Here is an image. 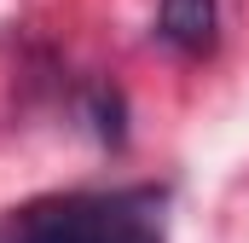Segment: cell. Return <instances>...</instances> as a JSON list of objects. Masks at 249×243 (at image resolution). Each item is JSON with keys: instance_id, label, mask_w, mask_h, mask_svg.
Instances as JSON below:
<instances>
[{"instance_id": "1", "label": "cell", "mask_w": 249, "mask_h": 243, "mask_svg": "<svg viewBox=\"0 0 249 243\" xmlns=\"http://www.w3.org/2000/svg\"><path fill=\"white\" fill-rule=\"evenodd\" d=\"M12 243H162V191H75L23 208Z\"/></svg>"}, {"instance_id": "2", "label": "cell", "mask_w": 249, "mask_h": 243, "mask_svg": "<svg viewBox=\"0 0 249 243\" xmlns=\"http://www.w3.org/2000/svg\"><path fill=\"white\" fill-rule=\"evenodd\" d=\"M214 23H220V6L214 0H162L157 6V35L180 52H209L214 47Z\"/></svg>"}]
</instances>
